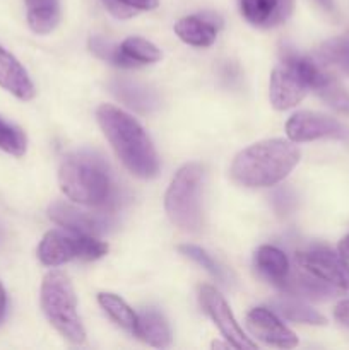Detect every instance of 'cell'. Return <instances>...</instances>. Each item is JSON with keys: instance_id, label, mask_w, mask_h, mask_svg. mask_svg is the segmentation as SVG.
I'll return each instance as SVG.
<instances>
[{"instance_id": "ba28073f", "label": "cell", "mask_w": 349, "mask_h": 350, "mask_svg": "<svg viewBox=\"0 0 349 350\" xmlns=\"http://www.w3.org/2000/svg\"><path fill=\"white\" fill-rule=\"evenodd\" d=\"M198 299H201L202 308H204L205 313L211 317V320L214 321L216 327L219 328V332L222 334V337L228 340V344L236 350H255L257 344H253L243 330L240 328L238 321L233 317L231 310H229L228 303H226L224 297L219 294V291H216L214 287L204 286L201 287V293H198Z\"/></svg>"}, {"instance_id": "f546056e", "label": "cell", "mask_w": 349, "mask_h": 350, "mask_svg": "<svg viewBox=\"0 0 349 350\" xmlns=\"http://www.w3.org/2000/svg\"><path fill=\"white\" fill-rule=\"evenodd\" d=\"M334 318L339 323L349 328V299L339 301L337 306H335L334 310Z\"/></svg>"}, {"instance_id": "4fadbf2b", "label": "cell", "mask_w": 349, "mask_h": 350, "mask_svg": "<svg viewBox=\"0 0 349 350\" xmlns=\"http://www.w3.org/2000/svg\"><path fill=\"white\" fill-rule=\"evenodd\" d=\"M245 21L260 29H270L286 23L293 14L294 0H238Z\"/></svg>"}, {"instance_id": "d4e9b609", "label": "cell", "mask_w": 349, "mask_h": 350, "mask_svg": "<svg viewBox=\"0 0 349 350\" xmlns=\"http://www.w3.org/2000/svg\"><path fill=\"white\" fill-rule=\"evenodd\" d=\"M318 55L324 62L349 74V40L334 38V40L325 41L318 50Z\"/></svg>"}, {"instance_id": "484cf974", "label": "cell", "mask_w": 349, "mask_h": 350, "mask_svg": "<svg viewBox=\"0 0 349 350\" xmlns=\"http://www.w3.org/2000/svg\"><path fill=\"white\" fill-rule=\"evenodd\" d=\"M27 147L26 135L21 132V129L10 125L5 120L0 118V149L7 154L21 157L24 156Z\"/></svg>"}, {"instance_id": "7402d4cb", "label": "cell", "mask_w": 349, "mask_h": 350, "mask_svg": "<svg viewBox=\"0 0 349 350\" xmlns=\"http://www.w3.org/2000/svg\"><path fill=\"white\" fill-rule=\"evenodd\" d=\"M98 303L99 306L105 310V313L115 321L116 325H120L122 328L129 330L130 334L135 332L137 327V313H133L132 308L118 297L116 294L112 293H101L98 294Z\"/></svg>"}, {"instance_id": "83f0119b", "label": "cell", "mask_w": 349, "mask_h": 350, "mask_svg": "<svg viewBox=\"0 0 349 350\" xmlns=\"http://www.w3.org/2000/svg\"><path fill=\"white\" fill-rule=\"evenodd\" d=\"M317 94L320 96L331 108L337 109L339 113L349 115V92L346 91L334 77L328 79L327 84L322 85L317 91Z\"/></svg>"}, {"instance_id": "8992f818", "label": "cell", "mask_w": 349, "mask_h": 350, "mask_svg": "<svg viewBox=\"0 0 349 350\" xmlns=\"http://www.w3.org/2000/svg\"><path fill=\"white\" fill-rule=\"evenodd\" d=\"M108 253V245L96 236L82 234L70 229L48 231L38 246V258L47 267H58L72 260H98Z\"/></svg>"}, {"instance_id": "603a6c76", "label": "cell", "mask_w": 349, "mask_h": 350, "mask_svg": "<svg viewBox=\"0 0 349 350\" xmlns=\"http://www.w3.org/2000/svg\"><path fill=\"white\" fill-rule=\"evenodd\" d=\"M89 50H91L98 58L115 65V67H122V68L139 67L135 62L130 60V58L123 53L120 44L113 43V41L109 40H105V38L101 36H92L91 40H89Z\"/></svg>"}, {"instance_id": "9a60e30c", "label": "cell", "mask_w": 349, "mask_h": 350, "mask_svg": "<svg viewBox=\"0 0 349 350\" xmlns=\"http://www.w3.org/2000/svg\"><path fill=\"white\" fill-rule=\"evenodd\" d=\"M0 88L21 101H31L36 94L33 81L16 57L0 46Z\"/></svg>"}, {"instance_id": "4316f807", "label": "cell", "mask_w": 349, "mask_h": 350, "mask_svg": "<svg viewBox=\"0 0 349 350\" xmlns=\"http://www.w3.org/2000/svg\"><path fill=\"white\" fill-rule=\"evenodd\" d=\"M178 250H180L185 256H188V258L194 260L195 263H198L202 269L207 270V272L211 273L212 277H216V279H218L221 284L228 282L226 270L221 269V265H219V263H216V260L212 258L207 252H204V250L198 248V246H195V245H180L178 246Z\"/></svg>"}, {"instance_id": "d6986e66", "label": "cell", "mask_w": 349, "mask_h": 350, "mask_svg": "<svg viewBox=\"0 0 349 350\" xmlns=\"http://www.w3.org/2000/svg\"><path fill=\"white\" fill-rule=\"evenodd\" d=\"M113 94L127 105L129 108L135 109L139 113H149L153 109L157 108L159 101H157V96L154 94L151 89L144 88V85L137 84V82L130 81H113L109 84Z\"/></svg>"}, {"instance_id": "d6a6232c", "label": "cell", "mask_w": 349, "mask_h": 350, "mask_svg": "<svg viewBox=\"0 0 349 350\" xmlns=\"http://www.w3.org/2000/svg\"><path fill=\"white\" fill-rule=\"evenodd\" d=\"M318 3H320L322 7H324L325 10H334L335 9V2L334 0H317Z\"/></svg>"}, {"instance_id": "52a82bcc", "label": "cell", "mask_w": 349, "mask_h": 350, "mask_svg": "<svg viewBox=\"0 0 349 350\" xmlns=\"http://www.w3.org/2000/svg\"><path fill=\"white\" fill-rule=\"evenodd\" d=\"M300 269L307 270L317 279L331 284L339 291H349V260L324 246H313L294 255Z\"/></svg>"}, {"instance_id": "ffe728a7", "label": "cell", "mask_w": 349, "mask_h": 350, "mask_svg": "<svg viewBox=\"0 0 349 350\" xmlns=\"http://www.w3.org/2000/svg\"><path fill=\"white\" fill-rule=\"evenodd\" d=\"M27 24L38 34H48L60 23V0H24Z\"/></svg>"}, {"instance_id": "2e32d148", "label": "cell", "mask_w": 349, "mask_h": 350, "mask_svg": "<svg viewBox=\"0 0 349 350\" xmlns=\"http://www.w3.org/2000/svg\"><path fill=\"white\" fill-rule=\"evenodd\" d=\"M281 291L287 296L298 297V299L324 301L328 299V297H334L339 289H335L331 284L317 279L311 273H308L307 270L298 267V270H294V272L291 270L289 277L284 282V286L281 287Z\"/></svg>"}, {"instance_id": "cb8c5ba5", "label": "cell", "mask_w": 349, "mask_h": 350, "mask_svg": "<svg viewBox=\"0 0 349 350\" xmlns=\"http://www.w3.org/2000/svg\"><path fill=\"white\" fill-rule=\"evenodd\" d=\"M122 50L130 60L135 62L137 65H146V64H154L161 58V51L156 44H153L151 41L144 40V38L132 36L127 38L122 44Z\"/></svg>"}, {"instance_id": "277c9868", "label": "cell", "mask_w": 349, "mask_h": 350, "mask_svg": "<svg viewBox=\"0 0 349 350\" xmlns=\"http://www.w3.org/2000/svg\"><path fill=\"white\" fill-rule=\"evenodd\" d=\"M41 310L62 337L70 344H84L86 330L77 314L74 287L60 270H51L44 275L41 284Z\"/></svg>"}, {"instance_id": "f1b7e54d", "label": "cell", "mask_w": 349, "mask_h": 350, "mask_svg": "<svg viewBox=\"0 0 349 350\" xmlns=\"http://www.w3.org/2000/svg\"><path fill=\"white\" fill-rule=\"evenodd\" d=\"M115 2L122 3V5L129 7V9L135 10V12H139V10H153L156 9L157 3H159V0H115Z\"/></svg>"}, {"instance_id": "836d02e7", "label": "cell", "mask_w": 349, "mask_h": 350, "mask_svg": "<svg viewBox=\"0 0 349 350\" xmlns=\"http://www.w3.org/2000/svg\"><path fill=\"white\" fill-rule=\"evenodd\" d=\"M0 243H2V232H0Z\"/></svg>"}, {"instance_id": "6da1fadb", "label": "cell", "mask_w": 349, "mask_h": 350, "mask_svg": "<svg viewBox=\"0 0 349 350\" xmlns=\"http://www.w3.org/2000/svg\"><path fill=\"white\" fill-rule=\"evenodd\" d=\"M99 126L112 144L123 166L139 178H154L159 171V157L140 123L129 113L112 105L96 111Z\"/></svg>"}, {"instance_id": "44dd1931", "label": "cell", "mask_w": 349, "mask_h": 350, "mask_svg": "<svg viewBox=\"0 0 349 350\" xmlns=\"http://www.w3.org/2000/svg\"><path fill=\"white\" fill-rule=\"evenodd\" d=\"M274 308L279 314H283L286 320L296 321V323H305V325H325L327 320L322 317L318 311H315L313 308L308 306L307 303H303L301 299L293 296L281 297V299L274 301Z\"/></svg>"}, {"instance_id": "9c48e42d", "label": "cell", "mask_w": 349, "mask_h": 350, "mask_svg": "<svg viewBox=\"0 0 349 350\" xmlns=\"http://www.w3.org/2000/svg\"><path fill=\"white\" fill-rule=\"evenodd\" d=\"M286 135L293 142H310L317 139H348L349 129L331 116L313 111H300L287 120Z\"/></svg>"}, {"instance_id": "30bf717a", "label": "cell", "mask_w": 349, "mask_h": 350, "mask_svg": "<svg viewBox=\"0 0 349 350\" xmlns=\"http://www.w3.org/2000/svg\"><path fill=\"white\" fill-rule=\"evenodd\" d=\"M48 215L55 224L89 236H103L116 226V221L112 215L81 211L65 202H53L48 207Z\"/></svg>"}, {"instance_id": "5b68a950", "label": "cell", "mask_w": 349, "mask_h": 350, "mask_svg": "<svg viewBox=\"0 0 349 350\" xmlns=\"http://www.w3.org/2000/svg\"><path fill=\"white\" fill-rule=\"evenodd\" d=\"M204 171L197 163L185 164L171 181L164 197V208L174 226L195 232L202 224L201 195Z\"/></svg>"}, {"instance_id": "7a4b0ae2", "label": "cell", "mask_w": 349, "mask_h": 350, "mask_svg": "<svg viewBox=\"0 0 349 350\" xmlns=\"http://www.w3.org/2000/svg\"><path fill=\"white\" fill-rule=\"evenodd\" d=\"M300 163V152L291 142L263 140L242 150L231 164V176L248 188L274 187Z\"/></svg>"}, {"instance_id": "8fae6325", "label": "cell", "mask_w": 349, "mask_h": 350, "mask_svg": "<svg viewBox=\"0 0 349 350\" xmlns=\"http://www.w3.org/2000/svg\"><path fill=\"white\" fill-rule=\"evenodd\" d=\"M246 328L253 337L266 345L277 349H293L298 345V337L291 328H287L276 313L267 308H253L246 314Z\"/></svg>"}, {"instance_id": "4dcf8cb0", "label": "cell", "mask_w": 349, "mask_h": 350, "mask_svg": "<svg viewBox=\"0 0 349 350\" xmlns=\"http://www.w3.org/2000/svg\"><path fill=\"white\" fill-rule=\"evenodd\" d=\"M5 311H7V296H5V289H3L2 282H0V323L5 318Z\"/></svg>"}, {"instance_id": "5bb4252c", "label": "cell", "mask_w": 349, "mask_h": 350, "mask_svg": "<svg viewBox=\"0 0 349 350\" xmlns=\"http://www.w3.org/2000/svg\"><path fill=\"white\" fill-rule=\"evenodd\" d=\"M219 26L221 21L214 14H195L178 21L174 24V33L187 44L205 48L216 41Z\"/></svg>"}, {"instance_id": "3957f363", "label": "cell", "mask_w": 349, "mask_h": 350, "mask_svg": "<svg viewBox=\"0 0 349 350\" xmlns=\"http://www.w3.org/2000/svg\"><path fill=\"white\" fill-rule=\"evenodd\" d=\"M58 183L65 197L88 207H106L116 202L108 166L96 154L81 150L68 154L60 164Z\"/></svg>"}, {"instance_id": "e0dca14e", "label": "cell", "mask_w": 349, "mask_h": 350, "mask_svg": "<svg viewBox=\"0 0 349 350\" xmlns=\"http://www.w3.org/2000/svg\"><path fill=\"white\" fill-rule=\"evenodd\" d=\"M253 265H255L260 277H263L267 282L272 284L277 289L284 286L291 273L289 260L284 255V252H281L276 246H260L253 255Z\"/></svg>"}, {"instance_id": "1f68e13d", "label": "cell", "mask_w": 349, "mask_h": 350, "mask_svg": "<svg viewBox=\"0 0 349 350\" xmlns=\"http://www.w3.org/2000/svg\"><path fill=\"white\" fill-rule=\"evenodd\" d=\"M339 253H341L346 260H349V234L339 243Z\"/></svg>"}, {"instance_id": "7c38bea8", "label": "cell", "mask_w": 349, "mask_h": 350, "mask_svg": "<svg viewBox=\"0 0 349 350\" xmlns=\"http://www.w3.org/2000/svg\"><path fill=\"white\" fill-rule=\"evenodd\" d=\"M307 92L308 85L305 84L303 77L294 68L293 64L283 60L279 67L274 68L269 85L270 105L274 108L279 109V111L293 108L298 103H301Z\"/></svg>"}, {"instance_id": "ac0fdd59", "label": "cell", "mask_w": 349, "mask_h": 350, "mask_svg": "<svg viewBox=\"0 0 349 350\" xmlns=\"http://www.w3.org/2000/svg\"><path fill=\"white\" fill-rule=\"evenodd\" d=\"M137 338L146 342L147 345L163 349L171 342V330L166 318L156 310H146L137 314V327L133 332Z\"/></svg>"}]
</instances>
